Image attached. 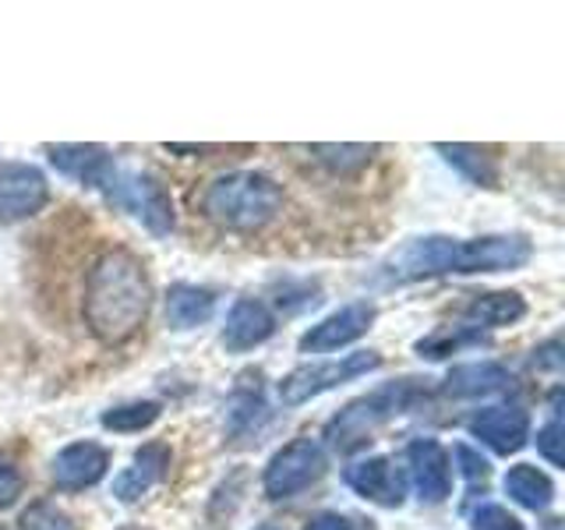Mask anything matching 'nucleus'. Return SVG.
Segmentation results:
<instances>
[{"mask_svg": "<svg viewBox=\"0 0 565 530\" xmlns=\"http://www.w3.org/2000/svg\"><path fill=\"white\" fill-rule=\"evenodd\" d=\"M435 152L446 156V163L463 173L470 184H477V188L499 184V167H494V159L481 146H459V141H456V146H449V141H438Z\"/></svg>", "mask_w": 565, "mask_h": 530, "instance_id": "22", "label": "nucleus"}, {"mask_svg": "<svg viewBox=\"0 0 565 530\" xmlns=\"http://www.w3.org/2000/svg\"><path fill=\"white\" fill-rule=\"evenodd\" d=\"M481 343H488V332H481V329H473V326H441L431 336L417 340L414 350L420 353V358H428V361H441V358H449V353H459L467 347H481Z\"/></svg>", "mask_w": 565, "mask_h": 530, "instance_id": "23", "label": "nucleus"}, {"mask_svg": "<svg viewBox=\"0 0 565 530\" xmlns=\"http://www.w3.org/2000/svg\"><path fill=\"white\" fill-rule=\"evenodd\" d=\"M50 199V184L32 163H0V223H22Z\"/></svg>", "mask_w": 565, "mask_h": 530, "instance_id": "8", "label": "nucleus"}, {"mask_svg": "<svg viewBox=\"0 0 565 530\" xmlns=\"http://www.w3.org/2000/svg\"><path fill=\"white\" fill-rule=\"evenodd\" d=\"M305 530H353V523L340 517V512H318V517L305 523Z\"/></svg>", "mask_w": 565, "mask_h": 530, "instance_id": "31", "label": "nucleus"}, {"mask_svg": "<svg viewBox=\"0 0 565 530\" xmlns=\"http://www.w3.org/2000/svg\"><path fill=\"white\" fill-rule=\"evenodd\" d=\"M456 459H459V470H463L467 481H488V474H491V464L488 459L477 453L473 446H467V442H459V446L452 449Z\"/></svg>", "mask_w": 565, "mask_h": 530, "instance_id": "29", "label": "nucleus"}, {"mask_svg": "<svg viewBox=\"0 0 565 530\" xmlns=\"http://www.w3.org/2000/svg\"><path fill=\"white\" fill-rule=\"evenodd\" d=\"M505 495L530 512H544L555 502V485H552V477L537 470L534 464H516L505 474Z\"/></svg>", "mask_w": 565, "mask_h": 530, "instance_id": "21", "label": "nucleus"}, {"mask_svg": "<svg viewBox=\"0 0 565 530\" xmlns=\"http://www.w3.org/2000/svg\"><path fill=\"white\" fill-rule=\"evenodd\" d=\"M0 530H4V527H0Z\"/></svg>", "mask_w": 565, "mask_h": 530, "instance_id": "35", "label": "nucleus"}, {"mask_svg": "<svg viewBox=\"0 0 565 530\" xmlns=\"http://www.w3.org/2000/svg\"><path fill=\"white\" fill-rule=\"evenodd\" d=\"M512 385V371L499 361H473V364H456L446 379V396L456 400H477V396H494L505 393Z\"/></svg>", "mask_w": 565, "mask_h": 530, "instance_id": "17", "label": "nucleus"}, {"mask_svg": "<svg viewBox=\"0 0 565 530\" xmlns=\"http://www.w3.org/2000/svg\"><path fill=\"white\" fill-rule=\"evenodd\" d=\"M103 194L114 205H120L124 212H131V216L141 226H146L149 234H156V237H167L170 230L177 226L170 191L149 170H124V167H117L110 188H106Z\"/></svg>", "mask_w": 565, "mask_h": 530, "instance_id": "5", "label": "nucleus"}, {"mask_svg": "<svg viewBox=\"0 0 565 530\" xmlns=\"http://www.w3.org/2000/svg\"><path fill=\"white\" fill-rule=\"evenodd\" d=\"M406 477L417 491L420 502L438 506L449 499L452 491V470H449V453L438 438H414L406 446Z\"/></svg>", "mask_w": 565, "mask_h": 530, "instance_id": "9", "label": "nucleus"}, {"mask_svg": "<svg viewBox=\"0 0 565 530\" xmlns=\"http://www.w3.org/2000/svg\"><path fill=\"white\" fill-rule=\"evenodd\" d=\"M379 364H382V358L375 350H353V353H343V358H335V361L300 364L279 382V400H282V406L311 403L315 396L329 393V389H340L343 382L371 375Z\"/></svg>", "mask_w": 565, "mask_h": 530, "instance_id": "6", "label": "nucleus"}, {"mask_svg": "<svg viewBox=\"0 0 565 530\" xmlns=\"http://www.w3.org/2000/svg\"><path fill=\"white\" fill-rule=\"evenodd\" d=\"M163 414V406L156 400H131V403H120V406H110V411H103L99 424L106 432H120V435H135V432H146L159 421Z\"/></svg>", "mask_w": 565, "mask_h": 530, "instance_id": "24", "label": "nucleus"}, {"mask_svg": "<svg viewBox=\"0 0 565 530\" xmlns=\"http://www.w3.org/2000/svg\"><path fill=\"white\" fill-rule=\"evenodd\" d=\"M282 205V188L262 170H230L209 181L202 194V212L223 230L252 234L276 220Z\"/></svg>", "mask_w": 565, "mask_h": 530, "instance_id": "3", "label": "nucleus"}, {"mask_svg": "<svg viewBox=\"0 0 565 530\" xmlns=\"http://www.w3.org/2000/svg\"><path fill=\"white\" fill-rule=\"evenodd\" d=\"M106 470H110V453L96 442H71L64 446L57 456H53L50 474H53V485L61 491H85L99 485Z\"/></svg>", "mask_w": 565, "mask_h": 530, "instance_id": "14", "label": "nucleus"}, {"mask_svg": "<svg viewBox=\"0 0 565 530\" xmlns=\"http://www.w3.org/2000/svg\"><path fill=\"white\" fill-rule=\"evenodd\" d=\"M149 308H152V279L146 262L135 252H124V247L103 252L85 276L82 315L88 332L106 347L128 343L146 326Z\"/></svg>", "mask_w": 565, "mask_h": 530, "instance_id": "1", "label": "nucleus"}, {"mask_svg": "<svg viewBox=\"0 0 565 530\" xmlns=\"http://www.w3.org/2000/svg\"><path fill=\"white\" fill-rule=\"evenodd\" d=\"M170 459H173V453H170L167 442H146V446L131 456V467H124L114 477V499L117 502H138L141 495H149L167 477Z\"/></svg>", "mask_w": 565, "mask_h": 530, "instance_id": "15", "label": "nucleus"}, {"mask_svg": "<svg viewBox=\"0 0 565 530\" xmlns=\"http://www.w3.org/2000/svg\"><path fill=\"white\" fill-rule=\"evenodd\" d=\"M467 428L477 442H484L491 453L512 456L526 446L530 417L516 403H499V406H488V411H481V414H473Z\"/></svg>", "mask_w": 565, "mask_h": 530, "instance_id": "11", "label": "nucleus"}, {"mask_svg": "<svg viewBox=\"0 0 565 530\" xmlns=\"http://www.w3.org/2000/svg\"><path fill=\"white\" fill-rule=\"evenodd\" d=\"M46 156L50 163L57 167L64 177L71 181H78L85 188H96V191H106L117 173V159L110 149L103 146H85V141H67V146H46Z\"/></svg>", "mask_w": 565, "mask_h": 530, "instance_id": "12", "label": "nucleus"}, {"mask_svg": "<svg viewBox=\"0 0 565 530\" xmlns=\"http://www.w3.org/2000/svg\"><path fill=\"white\" fill-rule=\"evenodd\" d=\"M470 530H523V523L512 517L505 506H494V502H484L473 509L470 517Z\"/></svg>", "mask_w": 565, "mask_h": 530, "instance_id": "27", "label": "nucleus"}, {"mask_svg": "<svg viewBox=\"0 0 565 530\" xmlns=\"http://www.w3.org/2000/svg\"><path fill=\"white\" fill-rule=\"evenodd\" d=\"M343 481L361 495L364 502L396 509L406 499V477L393 467L388 456H367L343 470Z\"/></svg>", "mask_w": 565, "mask_h": 530, "instance_id": "13", "label": "nucleus"}, {"mask_svg": "<svg viewBox=\"0 0 565 530\" xmlns=\"http://www.w3.org/2000/svg\"><path fill=\"white\" fill-rule=\"evenodd\" d=\"M534 364L544 371H558L562 368V353H558V340H547L544 347L534 350Z\"/></svg>", "mask_w": 565, "mask_h": 530, "instance_id": "32", "label": "nucleus"}, {"mask_svg": "<svg viewBox=\"0 0 565 530\" xmlns=\"http://www.w3.org/2000/svg\"><path fill=\"white\" fill-rule=\"evenodd\" d=\"M547 530H562V523H558V520H552V523H547Z\"/></svg>", "mask_w": 565, "mask_h": 530, "instance_id": "34", "label": "nucleus"}, {"mask_svg": "<svg viewBox=\"0 0 565 530\" xmlns=\"http://www.w3.org/2000/svg\"><path fill=\"white\" fill-rule=\"evenodd\" d=\"M371 322H375V305H367V300H353V305H343L340 311H332L318 326H311L297 340V347H300V353L343 350L350 343H358L361 336L371 329Z\"/></svg>", "mask_w": 565, "mask_h": 530, "instance_id": "10", "label": "nucleus"}, {"mask_svg": "<svg viewBox=\"0 0 565 530\" xmlns=\"http://www.w3.org/2000/svg\"><path fill=\"white\" fill-rule=\"evenodd\" d=\"M265 417H269V406H265L262 371H244L237 379L234 396L226 403V428L230 435H247V432H255Z\"/></svg>", "mask_w": 565, "mask_h": 530, "instance_id": "18", "label": "nucleus"}, {"mask_svg": "<svg viewBox=\"0 0 565 530\" xmlns=\"http://www.w3.org/2000/svg\"><path fill=\"white\" fill-rule=\"evenodd\" d=\"M473 329H502V326H516L526 315V300L516 290H488V294H473L470 305L463 308Z\"/></svg>", "mask_w": 565, "mask_h": 530, "instance_id": "20", "label": "nucleus"}, {"mask_svg": "<svg viewBox=\"0 0 565 530\" xmlns=\"http://www.w3.org/2000/svg\"><path fill=\"white\" fill-rule=\"evenodd\" d=\"M212 311H216V294L194 287V283H173L167 294V326L177 332L205 326Z\"/></svg>", "mask_w": 565, "mask_h": 530, "instance_id": "19", "label": "nucleus"}, {"mask_svg": "<svg viewBox=\"0 0 565 530\" xmlns=\"http://www.w3.org/2000/svg\"><path fill=\"white\" fill-rule=\"evenodd\" d=\"M534 247L523 234H484V237H446L428 234L403 244L385 262V276L396 283H414L428 276H473V273H509L530 262Z\"/></svg>", "mask_w": 565, "mask_h": 530, "instance_id": "2", "label": "nucleus"}, {"mask_svg": "<svg viewBox=\"0 0 565 530\" xmlns=\"http://www.w3.org/2000/svg\"><path fill=\"white\" fill-rule=\"evenodd\" d=\"M18 530H78L75 520L67 517L61 506L53 502H32L22 517H18Z\"/></svg>", "mask_w": 565, "mask_h": 530, "instance_id": "26", "label": "nucleus"}, {"mask_svg": "<svg viewBox=\"0 0 565 530\" xmlns=\"http://www.w3.org/2000/svg\"><path fill=\"white\" fill-rule=\"evenodd\" d=\"M22 495V470H18L8 456H0V509H8Z\"/></svg>", "mask_w": 565, "mask_h": 530, "instance_id": "30", "label": "nucleus"}, {"mask_svg": "<svg viewBox=\"0 0 565 530\" xmlns=\"http://www.w3.org/2000/svg\"><path fill=\"white\" fill-rule=\"evenodd\" d=\"M558 435H562V424H558V393H555V396H552V417H547V424L537 432V449H541V456H544L552 467H558V464H562Z\"/></svg>", "mask_w": 565, "mask_h": 530, "instance_id": "28", "label": "nucleus"}, {"mask_svg": "<svg viewBox=\"0 0 565 530\" xmlns=\"http://www.w3.org/2000/svg\"><path fill=\"white\" fill-rule=\"evenodd\" d=\"M255 530H282V527H276V523H258Z\"/></svg>", "mask_w": 565, "mask_h": 530, "instance_id": "33", "label": "nucleus"}, {"mask_svg": "<svg viewBox=\"0 0 565 530\" xmlns=\"http://www.w3.org/2000/svg\"><path fill=\"white\" fill-rule=\"evenodd\" d=\"M329 459H326V446L311 435H300L294 442H287L262 474V488L273 502L294 499V495L308 491L318 477L326 474Z\"/></svg>", "mask_w": 565, "mask_h": 530, "instance_id": "7", "label": "nucleus"}, {"mask_svg": "<svg viewBox=\"0 0 565 530\" xmlns=\"http://www.w3.org/2000/svg\"><path fill=\"white\" fill-rule=\"evenodd\" d=\"M428 393L431 389L420 379H399V382L371 389L367 396L350 400L343 411L326 424V442L335 453L361 449L364 442L375 435V428H382V424H388L406 411H414V406L428 400Z\"/></svg>", "mask_w": 565, "mask_h": 530, "instance_id": "4", "label": "nucleus"}, {"mask_svg": "<svg viewBox=\"0 0 565 530\" xmlns=\"http://www.w3.org/2000/svg\"><path fill=\"white\" fill-rule=\"evenodd\" d=\"M273 332H276V315L265 308V300L241 297V300H234V308L226 311L223 347L230 353H244V350L262 347Z\"/></svg>", "mask_w": 565, "mask_h": 530, "instance_id": "16", "label": "nucleus"}, {"mask_svg": "<svg viewBox=\"0 0 565 530\" xmlns=\"http://www.w3.org/2000/svg\"><path fill=\"white\" fill-rule=\"evenodd\" d=\"M311 152L322 167H329L335 173H353L371 163L375 146H311Z\"/></svg>", "mask_w": 565, "mask_h": 530, "instance_id": "25", "label": "nucleus"}]
</instances>
